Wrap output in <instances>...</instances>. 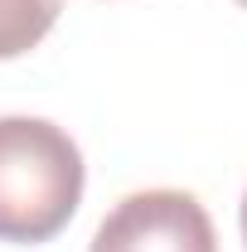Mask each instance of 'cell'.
<instances>
[{
  "label": "cell",
  "mask_w": 247,
  "mask_h": 252,
  "mask_svg": "<svg viewBox=\"0 0 247 252\" xmlns=\"http://www.w3.org/2000/svg\"><path fill=\"white\" fill-rule=\"evenodd\" d=\"M63 0H0V59L30 54L59 25Z\"/></svg>",
  "instance_id": "3"
},
{
  "label": "cell",
  "mask_w": 247,
  "mask_h": 252,
  "mask_svg": "<svg viewBox=\"0 0 247 252\" xmlns=\"http://www.w3.org/2000/svg\"><path fill=\"white\" fill-rule=\"evenodd\" d=\"M83 151L44 117H0V243H49L83 204Z\"/></svg>",
  "instance_id": "1"
},
{
  "label": "cell",
  "mask_w": 247,
  "mask_h": 252,
  "mask_svg": "<svg viewBox=\"0 0 247 252\" xmlns=\"http://www.w3.org/2000/svg\"><path fill=\"white\" fill-rule=\"evenodd\" d=\"M238 5H247V0H238Z\"/></svg>",
  "instance_id": "5"
},
{
  "label": "cell",
  "mask_w": 247,
  "mask_h": 252,
  "mask_svg": "<svg viewBox=\"0 0 247 252\" xmlns=\"http://www.w3.org/2000/svg\"><path fill=\"white\" fill-rule=\"evenodd\" d=\"M88 252H218V238L194 194L141 189L97 223Z\"/></svg>",
  "instance_id": "2"
},
{
  "label": "cell",
  "mask_w": 247,
  "mask_h": 252,
  "mask_svg": "<svg viewBox=\"0 0 247 252\" xmlns=\"http://www.w3.org/2000/svg\"><path fill=\"white\" fill-rule=\"evenodd\" d=\"M243 243H247V194H243Z\"/></svg>",
  "instance_id": "4"
}]
</instances>
